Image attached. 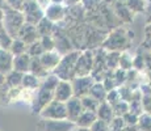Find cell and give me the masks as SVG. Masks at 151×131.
Segmentation results:
<instances>
[{
    "instance_id": "obj_1",
    "label": "cell",
    "mask_w": 151,
    "mask_h": 131,
    "mask_svg": "<svg viewBox=\"0 0 151 131\" xmlns=\"http://www.w3.org/2000/svg\"><path fill=\"white\" fill-rule=\"evenodd\" d=\"M60 79L55 74L51 72L46 79H43L40 88L36 91V97H34L33 104L30 105L32 112L34 114H38L41 113V110L46 106L51 100H54V91L57 88L58 83H59Z\"/></svg>"
},
{
    "instance_id": "obj_2",
    "label": "cell",
    "mask_w": 151,
    "mask_h": 131,
    "mask_svg": "<svg viewBox=\"0 0 151 131\" xmlns=\"http://www.w3.org/2000/svg\"><path fill=\"white\" fill-rule=\"evenodd\" d=\"M82 51H70L67 54L62 55L60 62L55 67L53 74H55L60 80H72L75 77V66H76L78 58Z\"/></svg>"
},
{
    "instance_id": "obj_3",
    "label": "cell",
    "mask_w": 151,
    "mask_h": 131,
    "mask_svg": "<svg viewBox=\"0 0 151 131\" xmlns=\"http://www.w3.org/2000/svg\"><path fill=\"white\" fill-rule=\"evenodd\" d=\"M25 24V17L24 13H21L20 11L16 9H8L7 12H4V20H3V26L7 30V33L9 34L12 38H17L21 26Z\"/></svg>"
},
{
    "instance_id": "obj_4",
    "label": "cell",
    "mask_w": 151,
    "mask_h": 131,
    "mask_svg": "<svg viewBox=\"0 0 151 131\" xmlns=\"http://www.w3.org/2000/svg\"><path fill=\"white\" fill-rule=\"evenodd\" d=\"M75 127H76V123L68 119L41 118V121L37 125V131H74Z\"/></svg>"
},
{
    "instance_id": "obj_5",
    "label": "cell",
    "mask_w": 151,
    "mask_h": 131,
    "mask_svg": "<svg viewBox=\"0 0 151 131\" xmlns=\"http://www.w3.org/2000/svg\"><path fill=\"white\" fill-rule=\"evenodd\" d=\"M40 117L45 119H67V109L66 102L58 100H51L41 110Z\"/></svg>"
},
{
    "instance_id": "obj_6",
    "label": "cell",
    "mask_w": 151,
    "mask_h": 131,
    "mask_svg": "<svg viewBox=\"0 0 151 131\" xmlns=\"http://www.w3.org/2000/svg\"><path fill=\"white\" fill-rule=\"evenodd\" d=\"M95 64V55L92 51L86 50L82 51L78 58L76 66H75V76H86V75H91L93 71Z\"/></svg>"
},
{
    "instance_id": "obj_7",
    "label": "cell",
    "mask_w": 151,
    "mask_h": 131,
    "mask_svg": "<svg viewBox=\"0 0 151 131\" xmlns=\"http://www.w3.org/2000/svg\"><path fill=\"white\" fill-rule=\"evenodd\" d=\"M22 11H24L25 22H29L32 25H37L45 17V11H42V8L37 4L36 0H30L28 3H24Z\"/></svg>"
},
{
    "instance_id": "obj_8",
    "label": "cell",
    "mask_w": 151,
    "mask_h": 131,
    "mask_svg": "<svg viewBox=\"0 0 151 131\" xmlns=\"http://www.w3.org/2000/svg\"><path fill=\"white\" fill-rule=\"evenodd\" d=\"M72 88H74V94L76 97H83V96L88 94L89 89L92 88L96 80L92 75H86V76H75L71 80Z\"/></svg>"
},
{
    "instance_id": "obj_9",
    "label": "cell",
    "mask_w": 151,
    "mask_h": 131,
    "mask_svg": "<svg viewBox=\"0 0 151 131\" xmlns=\"http://www.w3.org/2000/svg\"><path fill=\"white\" fill-rule=\"evenodd\" d=\"M126 46L127 37H125L124 34H120V30H116L114 33H112L103 43V47L108 51H121L126 49Z\"/></svg>"
},
{
    "instance_id": "obj_10",
    "label": "cell",
    "mask_w": 151,
    "mask_h": 131,
    "mask_svg": "<svg viewBox=\"0 0 151 131\" xmlns=\"http://www.w3.org/2000/svg\"><path fill=\"white\" fill-rule=\"evenodd\" d=\"M74 88L71 80H59L57 88L54 91V100L67 102L71 97H74Z\"/></svg>"
},
{
    "instance_id": "obj_11",
    "label": "cell",
    "mask_w": 151,
    "mask_h": 131,
    "mask_svg": "<svg viewBox=\"0 0 151 131\" xmlns=\"http://www.w3.org/2000/svg\"><path fill=\"white\" fill-rule=\"evenodd\" d=\"M17 38L21 39L22 42H25L27 45H30V43L36 42L37 39H40L41 37H40L36 25H32V24H29V22H25V24L21 26V29H20L19 34H17Z\"/></svg>"
},
{
    "instance_id": "obj_12",
    "label": "cell",
    "mask_w": 151,
    "mask_h": 131,
    "mask_svg": "<svg viewBox=\"0 0 151 131\" xmlns=\"http://www.w3.org/2000/svg\"><path fill=\"white\" fill-rule=\"evenodd\" d=\"M66 109H67V119L71 122H76V119L79 118V115L84 112V107L82 104V98L80 97H71L66 102Z\"/></svg>"
},
{
    "instance_id": "obj_13",
    "label": "cell",
    "mask_w": 151,
    "mask_h": 131,
    "mask_svg": "<svg viewBox=\"0 0 151 131\" xmlns=\"http://www.w3.org/2000/svg\"><path fill=\"white\" fill-rule=\"evenodd\" d=\"M60 58H62V54H60L58 50H51V51H45L43 54L40 57V60L43 64L46 69L49 72H53L55 69V67L58 66V63L60 62Z\"/></svg>"
},
{
    "instance_id": "obj_14",
    "label": "cell",
    "mask_w": 151,
    "mask_h": 131,
    "mask_svg": "<svg viewBox=\"0 0 151 131\" xmlns=\"http://www.w3.org/2000/svg\"><path fill=\"white\" fill-rule=\"evenodd\" d=\"M13 57L9 50L0 47V74L7 75L13 69Z\"/></svg>"
},
{
    "instance_id": "obj_15",
    "label": "cell",
    "mask_w": 151,
    "mask_h": 131,
    "mask_svg": "<svg viewBox=\"0 0 151 131\" xmlns=\"http://www.w3.org/2000/svg\"><path fill=\"white\" fill-rule=\"evenodd\" d=\"M30 63H32V57L28 52L20 55H14L13 57V69L22 74H27L30 69Z\"/></svg>"
},
{
    "instance_id": "obj_16",
    "label": "cell",
    "mask_w": 151,
    "mask_h": 131,
    "mask_svg": "<svg viewBox=\"0 0 151 131\" xmlns=\"http://www.w3.org/2000/svg\"><path fill=\"white\" fill-rule=\"evenodd\" d=\"M45 17L53 22L62 21V20L65 19V8L62 7V4L51 3V4L45 9Z\"/></svg>"
},
{
    "instance_id": "obj_17",
    "label": "cell",
    "mask_w": 151,
    "mask_h": 131,
    "mask_svg": "<svg viewBox=\"0 0 151 131\" xmlns=\"http://www.w3.org/2000/svg\"><path fill=\"white\" fill-rule=\"evenodd\" d=\"M96 114H97L99 119H103V121L108 122V123H110L112 119L116 117L114 109H113V106L108 102V101H103V102H100Z\"/></svg>"
},
{
    "instance_id": "obj_18",
    "label": "cell",
    "mask_w": 151,
    "mask_h": 131,
    "mask_svg": "<svg viewBox=\"0 0 151 131\" xmlns=\"http://www.w3.org/2000/svg\"><path fill=\"white\" fill-rule=\"evenodd\" d=\"M97 119V114L91 110H84L82 114L79 115V118L76 119V126L78 127H84V129H91V126L95 123V121Z\"/></svg>"
},
{
    "instance_id": "obj_19",
    "label": "cell",
    "mask_w": 151,
    "mask_h": 131,
    "mask_svg": "<svg viewBox=\"0 0 151 131\" xmlns=\"http://www.w3.org/2000/svg\"><path fill=\"white\" fill-rule=\"evenodd\" d=\"M29 72H32L33 75H36V76L40 77L41 80L46 79L49 75L51 74V72H49L47 69L43 67V64L41 63V60H40V57H33V58H32L30 69H29Z\"/></svg>"
},
{
    "instance_id": "obj_20",
    "label": "cell",
    "mask_w": 151,
    "mask_h": 131,
    "mask_svg": "<svg viewBox=\"0 0 151 131\" xmlns=\"http://www.w3.org/2000/svg\"><path fill=\"white\" fill-rule=\"evenodd\" d=\"M88 94L92 96L93 98H96V100L100 101V102H103V101L106 100V94H108V91H106V88L104 87L103 81H96V83L92 85V88L89 89Z\"/></svg>"
},
{
    "instance_id": "obj_21",
    "label": "cell",
    "mask_w": 151,
    "mask_h": 131,
    "mask_svg": "<svg viewBox=\"0 0 151 131\" xmlns=\"http://www.w3.org/2000/svg\"><path fill=\"white\" fill-rule=\"evenodd\" d=\"M41 83H42V80L40 77H37L36 75H33L32 72H27V74H24V76H22L21 87L37 91V89L40 88V85H41Z\"/></svg>"
},
{
    "instance_id": "obj_22",
    "label": "cell",
    "mask_w": 151,
    "mask_h": 131,
    "mask_svg": "<svg viewBox=\"0 0 151 131\" xmlns=\"http://www.w3.org/2000/svg\"><path fill=\"white\" fill-rule=\"evenodd\" d=\"M120 57L121 51H106L105 64L108 69H116L120 67Z\"/></svg>"
},
{
    "instance_id": "obj_23",
    "label": "cell",
    "mask_w": 151,
    "mask_h": 131,
    "mask_svg": "<svg viewBox=\"0 0 151 131\" xmlns=\"http://www.w3.org/2000/svg\"><path fill=\"white\" fill-rule=\"evenodd\" d=\"M22 76H24L22 72H19V71H16V69H12L9 74L5 75V83H7L11 88H14V87H21Z\"/></svg>"
},
{
    "instance_id": "obj_24",
    "label": "cell",
    "mask_w": 151,
    "mask_h": 131,
    "mask_svg": "<svg viewBox=\"0 0 151 131\" xmlns=\"http://www.w3.org/2000/svg\"><path fill=\"white\" fill-rule=\"evenodd\" d=\"M36 26H37V30H38L40 37H42V36H51V33H53V26H54L53 21H50V20L46 19V17H43V19Z\"/></svg>"
},
{
    "instance_id": "obj_25",
    "label": "cell",
    "mask_w": 151,
    "mask_h": 131,
    "mask_svg": "<svg viewBox=\"0 0 151 131\" xmlns=\"http://www.w3.org/2000/svg\"><path fill=\"white\" fill-rule=\"evenodd\" d=\"M80 98H82V104H83L84 110H91V112H95V113L97 112L99 105H100V101H97L96 98H93L92 96H89V94H86V96H83V97H80Z\"/></svg>"
},
{
    "instance_id": "obj_26",
    "label": "cell",
    "mask_w": 151,
    "mask_h": 131,
    "mask_svg": "<svg viewBox=\"0 0 151 131\" xmlns=\"http://www.w3.org/2000/svg\"><path fill=\"white\" fill-rule=\"evenodd\" d=\"M36 97V91L34 89H29V88H24L21 87V91H20V96H19V101L25 102L28 105H32Z\"/></svg>"
},
{
    "instance_id": "obj_27",
    "label": "cell",
    "mask_w": 151,
    "mask_h": 131,
    "mask_svg": "<svg viewBox=\"0 0 151 131\" xmlns=\"http://www.w3.org/2000/svg\"><path fill=\"white\" fill-rule=\"evenodd\" d=\"M137 126L141 131H151V113H142L138 118Z\"/></svg>"
},
{
    "instance_id": "obj_28",
    "label": "cell",
    "mask_w": 151,
    "mask_h": 131,
    "mask_svg": "<svg viewBox=\"0 0 151 131\" xmlns=\"http://www.w3.org/2000/svg\"><path fill=\"white\" fill-rule=\"evenodd\" d=\"M27 52H28L29 55H30L32 58H33V57H41L43 52H45V49H43L41 41L37 39L36 42H33V43H30V45H28Z\"/></svg>"
},
{
    "instance_id": "obj_29",
    "label": "cell",
    "mask_w": 151,
    "mask_h": 131,
    "mask_svg": "<svg viewBox=\"0 0 151 131\" xmlns=\"http://www.w3.org/2000/svg\"><path fill=\"white\" fill-rule=\"evenodd\" d=\"M27 49H28V45L25 42H22L21 39L19 38H14L12 45H11L9 47V51L12 52L13 55H20V54H24V52H27Z\"/></svg>"
},
{
    "instance_id": "obj_30",
    "label": "cell",
    "mask_w": 151,
    "mask_h": 131,
    "mask_svg": "<svg viewBox=\"0 0 151 131\" xmlns=\"http://www.w3.org/2000/svg\"><path fill=\"white\" fill-rule=\"evenodd\" d=\"M133 60H134V58H133L129 52L122 51L121 52V57H120V67H118V68L129 71V69L133 68Z\"/></svg>"
},
{
    "instance_id": "obj_31",
    "label": "cell",
    "mask_w": 151,
    "mask_h": 131,
    "mask_svg": "<svg viewBox=\"0 0 151 131\" xmlns=\"http://www.w3.org/2000/svg\"><path fill=\"white\" fill-rule=\"evenodd\" d=\"M13 39L14 38H12V37L7 33V30L4 29V26H1V28H0V47L9 50V47H11V45H12Z\"/></svg>"
},
{
    "instance_id": "obj_32",
    "label": "cell",
    "mask_w": 151,
    "mask_h": 131,
    "mask_svg": "<svg viewBox=\"0 0 151 131\" xmlns=\"http://www.w3.org/2000/svg\"><path fill=\"white\" fill-rule=\"evenodd\" d=\"M114 109V114L118 115V117H122L124 114H126L127 112H130V106H129V102L125 100H121L118 104H116L113 106Z\"/></svg>"
},
{
    "instance_id": "obj_33",
    "label": "cell",
    "mask_w": 151,
    "mask_h": 131,
    "mask_svg": "<svg viewBox=\"0 0 151 131\" xmlns=\"http://www.w3.org/2000/svg\"><path fill=\"white\" fill-rule=\"evenodd\" d=\"M40 41H41L43 49H45V51H51V50H55V38L51 36H42L41 38H40Z\"/></svg>"
},
{
    "instance_id": "obj_34",
    "label": "cell",
    "mask_w": 151,
    "mask_h": 131,
    "mask_svg": "<svg viewBox=\"0 0 151 131\" xmlns=\"http://www.w3.org/2000/svg\"><path fill=\"white\" fill-rule=\"evenodd\" d=\"M121 100H122V98H121L120 91H118V88H114V89H112V91H109V92H108V94H106V100H105V101H108V102L112 105V106H114V105H116V104H118Z\"/></svg>"
},
{
    "instance_id": "obj_35",
    "label": "cell",
    "mask_w": 151,
    "mask_h": 131,
    "mask_svg": "<svg viewBox=\"0 0 151 131\" xmlns=\"http://www.w3.org/2000/svg\"><path fill=\"white\" fill-rule=\"evenodd\" d=\"M91 131H110V126L108 122L103 121V119H96L95 121V123L91 126Z\"/></svg>"
},
{
    "instance_id": "obj_36",
    "label": "cell",
    "mask_w": 151,
    "mask_h": 131,
    "mask_svg": "<svg viewBox=\"0 0 151 131\" xmlns=\"http://www.w3.org/2000/svg\"><path fill=\"white\" fill-rule=\"evenodd\" d=\"M109 126H110V130H124L125 127H126V123H125L124 117L116 115V117L112 119V122L109 123Z\"/></svg>"
},
{
    "instance_id": "obj_37",
    "label": "cell",
    "mask_w": 151,
    "mask_h": 131,
    "mask_svg": "<svg viewBox=\"0 0 151 131\" xmlns=\"http://www.w3.org/2000/svg\"><path fill=\"white\" fill-rule=\"evenodd\" d=\"M124 119H125V123H126V126H137L138 125V118L139 115L137 114H133L132 112H127L126 114L122 115Z\"/></svg>"
},
{
    "instance_id": "obj_38",
    "label": "cell",
    "mask_w": 151,
    "mask_h": 131,
    "mask_svg": "<svg viewBox=\"0 0 151 131\" xmlns=\"http://www.w3.org/2000/svg\"><path fill=\"white\" fill-rule=\"evenodd\" d=\"M142 105H143L145 113H151V94L142 96Z\"/></svg>"
},
{
    "instance_id": "obj_39",
    "label": "cell",
    "mask_w": 151,
    "mask_h": 131,
    "mask_svg": "<svg viewBox=\"0 0 151 131\" xmlns=\"http://www.w3.org/2000/svg\"><path fill=\"white\" fill-rule=\"evenodd\" d=\"M36 1H37V4L42 8V9H46V8L51 4V0H36Z\"/></svg>"
},
{
    "instance_id": "obj_40",
    "label": "cell",
    "mask_w": 151,
    "mask_h": 131,
    "mask_svg": "<svg viewBox=\"0 0 151 131\" xmlns=\"http://www.w3.org/2000/svg\"><path fill=\"white\" fill-rule=\"evenodd\" d=\"M3 20H4V11L0 9V28L3 26Z\"/></svg>"
},
{
    "instance_id": "obj_41",
    "label": "cell",
    "mask_w": 151,
    "mask_h": 131,
    "mask_svg": "<svg viewBox=\"0 0 151 131\" xmlns=\"http://www.w3.org/2000/svg\"><path fill=\"white\" fill-rule=\"evenodd\" d=\"M4 84H5V75L0 74V87L4 85Z\"/></svg>"
},
{
    "instance_id": "obj_42",
    "label": "cell",
    "mask_w": 151,
    "mask_h": 131,
    "mask_svg": "<svg viewBox=\"0 0 151 131\" xmlns=\"http://www.w3.org/2000/svg\"><path fill=\"white\" fill-rule=\"evenodd\" d=\"M74 131H91V130H89V129H84V127H75V130Z\"/></svg>"
},
{
    "instance_id": "obj_43",
    "label": "cell",
    "mask_w": 151,
    "mask_h": 131,
    "mask_svg": "<svg viewBox=\"0 0 151 131\" xmlns=\"http://www.w3.org/2000/svg\"><path fill=\"white\" fill-rule=\"evenodd\" d=\"M65 0H51V3H55V4H62Z\"/></svg>"
},
{
    "instance_id": "obj_44",
    "label": "cell",
    "mask_w": 151,
    "mask_h": 131,
    "mask_svg": "<svg viewBox=\"0 0 151 131\" xmlns=\"http://www.w3.org/2000/svg\"><path fill=\"white\" fill-rule=\"evenodd\" d=\"M67 1V4H75V3H78L79 0H66Z\"/></svg>"
},
{
    "instance_id": "obj_45",
    "label": "cell",
    "mask_w": 151,
    "mask_h": 131,
    "mask_svg": "<svg viewBox=\"0 0 151 131\" xmlns=\"http://www.w3.org/2000/svg\"><path fill=\"white\" fill-rule=\"evenodd\" d=\"M139 131H141V130H139Z\"/></svg>"
}]
</instances>
